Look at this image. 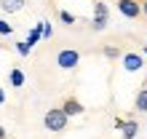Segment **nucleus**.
Wrapping results in <instances>:
<instances>
[{
	"instance_id": "obj_1",
	"label": "nucleus",
	"mask_w": 147,
	"mask_h": 139,
	"mask_svg": "<svg viewBox=\"0 0 147 139\" xmlns=\"http://www.w3.org/2000/svg\"><path fill=\"white\" fill-rule=\"evenodd\" d=\"M67 123H70V118H67V112L62 107H51V110H46V115H43V126H46V131L62 134V131H67Z\"/></svg>"
},
{
	"instance_id": "obj_2",
	"label": "nucleus",
	"mask_w": 147,
	"mask_h": 139,
	"mask_svg": "<svg viewBox=\"0 0 147 139\" xmlns=\"http://www.w3.org/2000/svg\"><path fill=\"white\" fill-rule=\"evenodd\" d=\"M107 24H110V8H107V3L96 0V3H94V16H91V24H88V27L94 32H105Z\"/></svg>"
},
{
	"instance_id": "obj_3",
	"label": "nucleus",
	"mask_w": 147,
	"mask_h": 139,
	"mask_svg": "<svg viewBox=\"0 0 147 139\" xmlns=\"http://www.w3.org/2000/svg\"><path fill=\"white\" fill-rule=\"evenodd\" d=\"M78 64H80V51H75V48H62V51L56 54V67L64 70V72L75 70Z\"/></svg>"
},
{
	"instance_id": "obj_4",
	"label": "nucleus",
	"mask_w": 147,
	"mask_h": 139,
	"mask_svg": "<svg viewBox=\"0 0 147 139\" xmlns=\"http://www.w3.org/2000/svg\"><path fill=\"white\" fill-rule=\"evenodd\" d=\"M120 16H126V19H139L142 16V0H115Z\"/></svg>"
},
{
	"instance_id": "obj_5",
	"label": "nucleus",
	"mask_w": 147,
	"mask_h": 139,
	"mask_svg": "<svg viewBox=\"0 0 147 139\" xmlns=\"http://www.w3.org/2000/svg\"><path fill=\"white\" fill-rule=\"evenodd\" d=\"M120 67H123L126 72H139L144 67V56L136 54V51H128V54H123V59H120Z\"/></svg>"
},
{
	"instance_id": "obj_6",
	"label": "nucleus",
	"mask_w": 147,
	"mask_h": 139,
	"mask_svg": "<svg viewBox=\"0 0 147 139\" xmlns=\"http://www.w3.org/2000/svg\"><path fill=\"white\" fill-rule=\"evenodd\" d=\"M62 110L67 112V118H78V115H83V112H86L83 102L78 99V96H67V99L62 102Z\"/></svg>"
},
{
	"instance_id": "obj_7",
	"label": "nucleus",
	"mask_w": 147,
	"mask_h": 139,
	"mask_svg": "<svg viewBox=\"0 0 147 139\" xmlns=\"http://www.w3.org/2000/svg\"><path fill=\"white\" fill-rule=\"evenodd\" d=\"M134 110L136 112H147V83H142V88L134 96Z\"/></svg>"
},
{
	"instance_id": "obj_8",
	"label": "nucleus",
	"mask_w": 147,
	"mask_h": 139,
	"mask_svg": "<svg viewBox=\"0 0 147 139\" xmlns=\"http://www.w3.org/2000/svg\"><path fill=\"white\" fill-rule=\"evenodd\" d=\"M120 134H123V139H134L136 134H139V123H136V120H123Z\"/></svg>"
},
{
	"instance_id": "obj_9",
	"label": "nucleus",
	"mask_w": 147,
	"mask_h": 139,
	"mask_svg": "<svg viewBox=\"0 0 147 139\" xmlns=\"http://www.w3.org/2000/svg\"><path fill=\"white\" fill-rule=\"evenodd\" d=\"M24 3L27 0H0V8H3L5 13H16V11H22Z\"/></svg>"
},
{
	"instance_id": "obj_10",
	"label": "nucleus",
	"mask_w": 147,
	"mask_h": 139,
	"mask_svg": "<svg viewBox=\"0 0 147 139\" xmlns=\"http://www.w3.org/2000/svg\"><path fill=\"white\" fill-rule=\"evenodd\" d=\"M8 83L13 86V88H22L24 86V72L19 67H11V72H8Z\"/></svg>"
},
{
	"instance_id": "obj_11",
	"label": "nucleus",
	"mask_w": 147,
	"mask_h": 139,
	"mask_svg": "<svg viewBox=\"0 0 147 139\" xmlns=\"http://www.w3.org/2000/svg\"><path fill=\"white\" fill-rule=\"evenodd\" d=\"M102 54H105V59H110V62H115V59H123V54H120L118 46H102Z\"/></svg>"
},
{
	"instance_id": "obj_12",
	"label": "nucleus",
	"mask_w": 147,
	"mask_h": 139,
	"mask_svg": "<svg viewBox=\"0 0 147 139\" xmlns=\"http://www.w3.org/2000/svg\"><path fill=\"white\" fill-rule=\"evenodd\" d=\"M16 54H19V56H30L32 54V46H30L27 40H19V43H16Z\"/></svg>"
},
{
	"instance_id": "obj_13",
	"label": "nucleus",
	"mask_w": 147,
	"mask_h": 139,
	"mask_svg": "<svg viewBox=\"0 0 147 139\" xmlns=\"http://www.w3.org/2000/svg\"><path fill=\"white\" fill-rule=\"evenodd\" d=\"M59 19H62L64 24H70V27H72V24H75V22H78V19H75V16H72L70 11H59Z\"/></svg>"
},
{
	"instance_id": "obj_14",
	"label": "nucleus",
	"mask_w": 147,
	"mask_h": 139,
	"mask_svg": "<svg viewBox=\"0 0 147 139\" xmlns=\"http://www.w3.org/2000/svg\"><path fill=\"white\" fill-rule=\"evenodd\" d=\"M54 38V27H51V22H43V40H51Z\"/></svg>"
},
{
	"instance_id": "obj_15",
	"label": "nucleus",
	"mask_w": 147,
	"mask_h": 139,
	"mask_svg": "<svg viewBox=\"0 0 147 139\" xmlns=\"http://www.w3.org/2000/svg\"><path fill=\"white\" fill-rule=\"evenodd\" d=\"M0 35H13V24H8L5 19H0Z\"/></svg>"
},
{
	"instance_id": "obj_16",
	"label": "nucleus",
	"mask_w": 147,
	"mask_h": 139,
	"mask_svg": "<svg viewBox=\"0 0 147 139\" xmlns=\"http://www.w3.org/2000/svg\"><path fill=\"white\" fill-rule=\"evenodd\" d=\"M142 16L147 19V0H142Z\"/></svg>"
},
{
	"instance_id": "obj_17",
	"label": "nucleus",
	"mask_w": 147,
	"mask_h": 139,
	"mask_svg": "<svg viewBox=\"0 0 147 139\" xmlns=\"http://www.w3.org/2000/svg\"><path fill=\"white\" fill-rule=\"evenodd\" d=\"M0 139H8V131H5L3 126H0Z\"/></svg>"
},
{
	"instance_id": "obj_18",
	"label": "nucleus",
	"mask_w": 147,
	"mask_h": 139,
	"mask_svg": "<svg viewBox=\"0 0 147 139\" xmlns=\"http://www.w3.org/2000/svg\"><path fill=\"white\" fill-rule=\"evenodd\" d=\"M0 104H5V91L0 88Z\"/></svg>"
},
{
	"instance_id": "obj_19",
	"label": "nucleus",
	"mask_w": 147,
	"mask_h": 139,
	"mask_svg": "<svg viewBox=\"0 0 147 139\" xmlns=\"http://www.w3.org/2000/svg\"><path fill=\"white\" fill-rule=\"evenodd\" d=\"M142 56H147V46H142Z\"/></svg>"
},
{
	"instance_id": "obj_20",
	"label": "nucleus",
	"mask_w": 147,
	"mask_h": 139,
	"mask_svg": "<svg viewBox=\"0 0 147 139\" xmlns=\"http://www.w3.org/2000/svg\"><path fill=\"white\" fill-rule=\"evenodd\" d=\"M0 51H3V43H0Z\"/></svg>"
}]
</instances>
